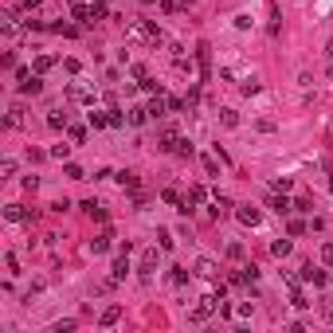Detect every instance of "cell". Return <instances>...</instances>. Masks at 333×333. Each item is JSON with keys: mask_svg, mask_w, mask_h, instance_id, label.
<instances>
[{"mask_svg": "<svg viewBox=\"0 0 333 333\" xmlns=\"http://www.w3.org/2000/svg\"><path fill=\"white\" fill-rule=\"evenodd\" d=\"M118 180H122L125 188H137V172H118Z\"/></svg>", "mask_w": 333, "mask_h": 333, "instance_id": "obj_21", "label": "cell"}, {"mask_svg": "<svg viewBox=\"0 0 333 333\" xmlns=\"http://www.w3.org/2000/svg\"><path fill=\"white\" fill-rule=\"evenodd\" d=\"M220 122H223V125H235L239 118H235V110H220Z\"/></svg>", "mask_w": 333, "mask_h": 333, "instance_id": "obj_28", "label": "cell"}, {"mask_svg": "<svg viewBox=\"0 0 333 333\" xmlns=\"http://www.w3.org/2000/svg\"><path fill=\"white\" fill-rule=\"evenodd\" d=\"M47 125H51V129H67V114L51 110V114H47Z\"/></svg>", "mask_w": 333, "mask_h": 333, "instance_id": "obj_16", "label": "cell"}, {"mask_svg": "<svg viewBox=\"0 0 333 333\" xmlns=\"http://www.w3.org/2000/svg\"><path fill=\"white\" fill-rule=\"evenodd\" d=\"M110 125H125V114L118 110V106H114V110H110Z\"/></svg>", "mask_w": 333, "mask_h": 333, "instance_id": "obj_27", "label": "cell"}, {"mask_svg": "<svg viewBox=\"0 0 333 333\" xmlns=\"http://www.w3.org/2000/svg\"><path fill=\"white\" fill-rule=\"evenodd\" d=\"M32 67H36V75H43V71H51V67H55V59H51V55H36Z\"/></svg>", "mask_w": 333, "mask_h": 333, "instance_id": "obj_11", "label": "cell"}, {"mask_svg": "<svg viewBox=\"0 0 333 333\" xmlns=\"http://www.w3.org/2000/svg\"><path fill=\"white\" fill-rule=\"evenodd\" d=\"M271 251H275L278 259H282V255H290V239H275V243H271Z\"/></svg>", "mask_w": 333, "mask_h": 333, "instance_id": "obj_20", "label": "cell"}, {"mask_svg": "<svg viewBox=\"0 0 333 333\" xmlns=\"http://www.w3.org/2000/svg\"><path fill=\"white\" fill-rule=\"evenodd\" d=\"M110 227H106V231H102V235H98V239H90V255H102V251H110Z\"/></svg>", "mask_w": 333, "mask_h": 333, "instance_id": "obj_4", "label": "cell"}, {"mask_svg": "<svg viewBox=\"0 0 333 333\" xmlns=\"http://www.w3.org/2000/svg\"><path fill=\"white\" fill-rule=\"evenodd\" d=\"M153 267H157V251H145V255H141V275H149Z\"/></svg>", "mask_w": 333, "mask_h": 333, "instance_id": "obj_17", "label": "cell"}, {"mask_svg": "<svg viewBox=\"0 0 333 333\" xmlns=\"http://www.w3.org/2000/svg\"><path fill=\"white\" fill-rule=\"evenodd\" d=\"M165 200H168V204H180V212H184V200H180V196H176L172 188H165Z\"/></svg>", "mask_w": 333, "mask_h": 333, "instance_id": "obj_32", "label": "cell"}, {"mask_svg": "<svg viewBox=\"0 0 333 333\" xmlns=\"http://www.w3.org/2000/svg\"><path fill=\"white\" fill-rule=\"evenodd\" d=\"M145 122H149V110H141V106L129 110V125H145Z\"/></svg>", "mask_w": 333, "mask_h": 333, "instance_id": "obj_15", "label": "cell"}, {"mask_svg": "<svg viewBox=\"0 0 333 333\" xmlns=\"http://www.w3.org/2000/svg\"><path fill=\"white\" fill-rule=\"evenodd\" d=\"M235 216H239V223H247V227H255V223H259V208H251V204H243V208H239Z\"/></svg>", "mask_w": 333, "mask_h": 333, "instance_id": "obj_5", "label": "cell"}, {"mask_svg": "<svg viewBox=\"0 0 333 333\" xmlns=\"http://www.w3.org/2000/svg\"><path fill=\"white\" fill-rule=\"evenodd\" d=\"M125 40H145V43L157 47V43H161V32H157L153 24H129V28H125Z\"/></svg>", "mask_w": 333, "mask_h": 333, "instance_id": "obj_1", "label": "cell"}, {"mask_svg": "<svg viewBox=\"0 0 333 333\" xmlns=\"http://www.w3.org/2000/svg\"><path fill=\"white\" fill-rule=\"evenodd\" d=\"M294 208H298V212H314V208H310V196H298V200H294Z\"/></svg>", "mask_w": 333, "mask_h": 333, "instance_id": "obj_29", "label": "cell"}, {"mask_svg": "<svg viewBox=\"0 0 333 333\" xmlns=\"http://www.w3.org/2000/svg\"><path fill=\"white\" fill-rule=\"evenodd\" d=\"M118 322H122V306H110V310L98 318V326H102V330H110V326H118Z\"/></svg>", "mask_w": 333, "mask_h": 333, "instance_id": "obj_6", "label": "cell"}, {"mask_svg": "<svg viewBox=\"0 0 333 333\" xmlns=\"http://www.w3.org/2000/svg\"><path fill=\"white\" fill-rule=\"evenodd\" d=\"M83 212H86V216H90V220L106 223V208H102V204H94V200H86V204H83Z\"/></svg>", "mask_w": 333, "mask_h": 333, "instance_id": "obj_8", "label": "cell"}, {"mask_svg": "<svg viewBox=\"0 0 333 333\" xmlns=\"http://www.w3.org/2000/svg\"><path fill=\"white\" fill-rule=\"evenodd\" d=\"M90 125H94V129H102V125H110V114H98V110H90Z\"/></svg>", "mask_w": 333, "mask_h": 333, "instance_id": "obj_18", "label": "cell"}, {"mask_svg": "<svg viewBox=\"0 0 333 333\" xmlns=\"http://www.w3.org/2000/svg\"><path fill=\"white\" fill-rule=\"evenodd\" d=\"M271 208H275L278 216H290V208H294V204H290L286 196H275V200H271Z\"/></svg>", "mask_w": 333, "mask_h": 333, "instance_id": "obj_12", "label": "cell"}, {"mask_svg": "<svg viewBox=\"0 0 333 333\" xmlns=\"http://www.w3.org/2000/svg\"><path fill=\"white\" fill-rule=\"evenodd\" d=\"M322 263L333 271V243H326V247H322Z\"/></svg>", "mask_w": 333, "mask_h": 333, "instance_id": "obj_24", "label": "cell"}, {"mask_svg": "<svg viewBox=\"0 0 333 333\" xmlns=\"http://www.w3.org/2000/svg\"><path fill=\"white\" fill-rule=\"evenodd\" d=\"M196 271H200L204 278H212V275H216V263H212V259H200V263H196Z\"/></svg>", "mask_w": 333, "mask_h": 333, "instance_id": "obj_19", "label": "cell"}, {"mask_svg": "<svg viewBox=\"0 0 333 333\" xmlns=\"http://www.w3.org/2000/svg\"><path fill=\"white\" fill-rule=\"evenodd\" d=\"M125 271H129V263H125V251H122V259L114 263V278H110V282H122V278H125Z\"/></svg>", "mask_w": 333, "mask_h": 333, "instance_id": "obj_13", "label": "cell"}, {"mask_svg": "<svg viewBox=\"0 0 333 333\" xmlns=\"http://www.w3.org/2000/svg\"><path fill=\"white\" fill-rule=\"evenodd\" d=\"M40 8V0H24V12H36Z\"/></svg>", "mask_w": 333, "mask_h": 333, "instance_id": "obj_34", "label": "cell"}, {"mask_svg": "<svg viewBox=\"0 0 333 333\" xmlns=\"http://www.w3.org/2000/svg\"><path fill=\"white\" fill-rule=\"evenodd\" d=\"M165 98H161V94H157V98H153V102H149V106H145V110H149V118H161V114H165Z\"/></svg>", "mask_w": 333, "mask_h": 333, "instance_id": "obj_14", "label": "cell"}, {"mask_svg": "<svg viewBox=\"0 0 333 333\" xmlns=\"http://www.w3.org/2000/svg\"><path fill=\"white\" fill-rule=\"evenodd\" d=\"M302 278H306V282H314V286H326V271H318L314 263H306V267H302Z\"/></svg>", "mask_w": 333, "mask_h": 333, "instance_id": "obj_3", "label": "cell"}, {"mask_svg": "<svg viewBox=\"0 0 333 333\" xmlns=\"http://www.w3.org/2000/svg\"><path fill=\"white\" fill-rule=\"evenodd\" d=\"M204 172H208V176H216V172H220V168H216V157H204Z\"/></svg>", "mask_w": 333, "mask_h": 333, "instance_id": "obj_30", "label": "cell"}, {"mask_svg": "<svg viewBox=\"0 0 333 333\" xmlns=\"http://www.w3.org/2000/svg\"><path fill=\"white\" fill-rule=\"evenodd\" d=\"M176 145H180L176 129H172V125H168V129H161V149H165V153H176Z\"/></svg>", "mask_w": 333, "mask_h": 333, "instance_id": "obj_2", "label": "cell"}, {"mask_svg": "<svg viewBox=\"0 0 333 333\" xmlns=\"http://www.w3.org/2000/svg\"><path fill=\"white\" fill-rule=\"evenodd\" d=\"M204 200H208V188L204 184H192L188 188V204H204Z\"/></svg>", "mask_w": 333, "mask_h": 333, "instance_id": "obj_10", "label": "cell"}, {"mask_svg": "<svg viewBox=\"0 0 333 333\" xmlns=\"http://www.w3.org/2000/svg\"><path fill=\"white\" fill-rule=\"evenodd\" d=\"M51 32H59V36H75L79 28H71V24H51Z\"/></svg>", "mask_w": 333, "mask_h": 333, "instance_id": "obj_25", "label": "cell"}, {"mask_svg": "<svg viewBox=\"0 0 333 333\" xmlns=\"http://www.w3.org/2000/svg\"><path fill=\"white\" fill-rule=\"evenodd\" d=\"M157 239H161V251H168V247H172V235H168V231H157Z\"/></svg>", "mask_w": 333, "mask_h": 333, "instance_id": "obj_33", "label": "cell"}, {"mask_svg": "<svg viewBox=\"0 0 333 333\" xmlns=\"http://www.w3.org/2000/svg\"><path fill=\"white\" fill-rule=\"evenodd\" d=\"M255 278H259V267H243V271L235 275V286H251Z\"/></svg>", "mask_w": 333, "mask_h": 333, "instance_id": "obj_9", "label": "cell"}, {"mask_svg": "<svg viewBox=\"0 0 333 333\" xmlns=\"http://www.w3.org/2000/svg\"><path fill=\"white\" fill-rule=\"evenodd\" d=\"M172 282L184 286V282H188V271H184V267H172Z\"/></svg>", "mask_w": 333, "mask_h": 333, "instance_id": "obj_23", "label": "cell"}, {"mask_svg": "<svg viewBox=\"0 0 333 333\" xmlns=\"http://www.w3.org/2000/svg\"><path fill=\"white\" fill-rule=\"evenodd\" d=\"M326 318H330V326H333V306H326Z\"/></svg>", "mask_w": 333, "mask_h": 333, "instance_id": "obj_35", "label": "cell"}, {"mask_svg": "<svg viewBox=\"0 0 333 333\" xmlns=\"http://www.w3.org/2000/svg\"><path fill=\"white\" fill-rule=\"evenodd\" d=\"M290 302H294V306H298V310H306V306H310V302H306V294H302V290H298V286H294V294H290Z\"/></svg>", "mask_w": 333, "mask_h": 333, "instance_id": "obj_22", "label": "cell"}, {"mask_svg": "<svg viewBox=\"0 0 333 333\" xmlns=\"http://www.w3.org/2000/svg\"><path fill=\"white\" fill-rule=\"evenodd\" d=\"M67 153H71V145H55V149H51V157H55V161H67Z\"/></svg>", "mask_w": 333, "mask_h": 333, "instance_id": "obj_26", "label": "cell"}, {"mask_svg": "<svg viewBox=\"0 0 333 333\" xmlns=\"http://www.w3.org/2000/svg\"><path fill=\"white\" fill-rule=\"evenodd\" d=\"M275 192H290V176H278V180H275Z\"/></svg>", "mask_w": 333, "mask_h": 333, "instance_id": "obj_31", "label": "cell"}, {"mask_svg": "<svg viewBox=\"0 0 333 333\" xmlns=\"http://www.w3.org/2000/svg\"><path fill=\"white\" fill-rule=\"evenodd\" d=\"M4 216H8L12 223H20V220H32V212H28V208H20V204H8V208H4Z\"/></svg>", "mask_w": 333, "mask_h": 333, "instance_id": "obj_7", "label": "cell"}]
</instances>
